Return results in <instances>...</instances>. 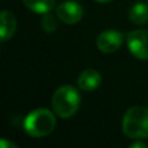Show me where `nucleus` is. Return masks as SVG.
I'll use <instances>...</instances> for the list:
<instances>
[{
	"label": "nucleus",
	"instance_id": "1",
	"mask_svg": "<svg viewBox=\"0 0 148 148\" xmlns=\"http://www.w3.org/2000/svg\"><path fill=\"white\" fill-rule=\"evenodd\" d=\"M81 101L82 99L78 90L70 84H65L55 91L52 96V108L57 117L68 120L78 112Z\"/></svg>",
	"mask_w": 148,
	"mask_h": 148
},
{
	"label": "nucleus",
	"instance_id": "2",
	"mask_svg": "<svg viewBox=\"0 0 148 148\" xmlns=\"http://www.w3.org/2000/svg\"><path fill=\"white\" fill-rule=\"evenodd\" d=\"M122 131L127 138L135 140L148 138V108H129L122 118Z\"/></svg>",
	"mask_w": 148,
	"mask_h": 148
},
{
	"label": "nucleus",
	"instance_id": "3",
	"mask_svg": "<svg viewBox=\"0 0 148 148\" xmlns=\"http://www.w3.org/2000/svg\"><path fill=\"white\" fill-rule=\"evenodd\" d=\"M56 117L49 109L39 108L30 112L25 117L23 129L33 138H43L55 130Z\"/></svg>",
	"mask_w": 148,
	"mask_h": 148
},
{
	"label": "nucleus",
	"instance_id": "4",
	"mask_svg": "<svg viewBox=\"0 0 148 148\" xmlns=\"http://www.w3.org/2000/svg\"><path fill=\"white\" fill-rule=\"evenodd\" d=\"M127 48L134 57L139 60H148V31L134 30L126 38Z\"/></svg>",
	"mask_w": 148,
	"mask_h": 148
},
{
	"label": "nucleus",
	"instance_id": "5",
	"mask_svg": "<svg viewBox=\"0 0 148 148\" xmlns=\"http://www.w3.org/2000/svg\"><path fill=\"white\" fill-rule=\"evenodd\" d=\"M83 8L77 1H64L57 5L56 16L60 21L66 25L78 23L83 18Z\"/></svg>",
	"mask_w": 148,
	"mask_h": 148
},
{
	"label": "nucleus",
	"instance_id": "6",
	"mask_svg": "<svg viewBox=\"0 0 148 148\" xmlns=\"http://www.w3.org/2000/svg\"><path fill=\"white\" fill-rule=\"evenodd\" d=\"M123 34L118 30H105L99 34L96 39V46L104 53H113L123 43Z\"/></svg>",
	"mask_w": 148,
	"mask_h": 148
},
{
	"label": "nucleus",
	"instance_id": "7",
	"mask_svg": "<svg viewBox=\"0 0 148 148\" xmlns=\"http://www.w3.org/2000/svg\"><path fill=\"white\" fill-rule=\"evenodd\" d=\"M101 84V75L97 70L86 69L78 77V86L83 91H94Z\"/></svg>",
	"mask_w": 148,
	"mask_h": 148
},
{
	"label": "nucleus",
	"instance_id": "8",
	"mask_svg": "<svg viewBox=\"0 0 148 148\" xmlns=\"http://www.w3.org/2000/svg\"><path fill=\"white\" fill-rule=\"evenodd\" d=\"M0 38L1 42H7L14 35L17 29V20L9 10H3L0 16Z\"/></svg>",
	"mask_w": 148,
	"mask_h": 148
},
{
	"label": "nucleus",
	"instance_id": "9",
	"mask_svg": "<svg viewBox=\"0 0 148 148\" xmlns=\"http://www.w3.org/2000/svg\"><path fill=\"white\" fill-rule=\"evenodd\" d=\"M129 18L135 25H146L148 22V5L144 3H136L129 12Z\"/></svg>",
	"mask_w": 148,
	"mask_h": 148
},
{
	"label": "nucleus",
	"instance_id": "10",
	"mask_svg": "<svg viewBox=\"0 0 148 148\" xmlns=\"http://www.w3.org/2000/svg\"><path fill=\"white\" fill-rule=\"evenodd\" d=\"M26 8L38 14L49 13L55 7V0H22Z\"/></svg>",
	"mask_w": 148,
	"mask_h": 148
},
{
	"label": "nucleus",
	"instance_id": "11",
	"mask_svg": "<svg viewBox=\"0 0 148 148\" xmlns=\"http://www.w3.org/2000/svg\"><path fill=\"white\" fill-rule=\"evenodd\" d=\"M57 25L59 23H57V20L53 14H51V13L43 14V17H42V27H43V30L46 33H53V31H56Z\"/></svg>",
	"mask_w": 148,
	"mask_h": 148
},
{
	"label": "nucleus",
	"instance_id": "12",
	"mask_svg": "<svg viewBox=\"0 0 148 148\" xmlns=\"http://www.w3.org/2000/svg\"><path fill=\"white\" fill-rule=\"evenodd\" d=\"M0 147L1 148H17V144L12 143V142H8L7 139H1V142H0Z\"/></svg>",
	"mask_w": 148,
	"mask_h": 148
},
{
	"label": "nucleus",
	"instance_id": "13",
	"mask_svg": "<svg viewBox=\"0 0 148 148\" xmlns=\"http://www.w3.org/2000/svg\"><path fill=\"white\" fill-rule=\"evenodd\" d=\"M130 147L131 148H147V144L144 142H138V139H136V142H134Z\"/></svg>",
	"mask_w": 148,
	"mask_h": 148
},
{
	"label": "nucleus",
	"instance_id": "14",
	"mask_svg": "<svg viewBox=\"0 0 148 148\" xmlns=\"http://www.w3.org/2000/svg\"><path fill=\"white\" fill-rule=\"evenodd\" d=\"M95 1H97V3H109V1H112V0H95Z\"/></svg>",
	"mask_w": 148,
	"mask_h": 148
}]
</instances>
